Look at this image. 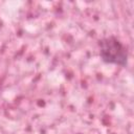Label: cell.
Segmentation results:
<instances>
[{
  "instance_id": "obj_1",
  "label": "cell",
  "mask_w": 134,
  "mask_h": 134,
  "mask_svg": "<svg viewBox=\"0 0 134 134\" xmlns=\"http://www.w3.org/2000/svg\"><path fill=\"white\" fill-rule=\"evenodd\" d=\"M99 57L106 64L126 67L128 65V50L115 37H106L98 42Z\"/></svg>"
}]
</instances>
